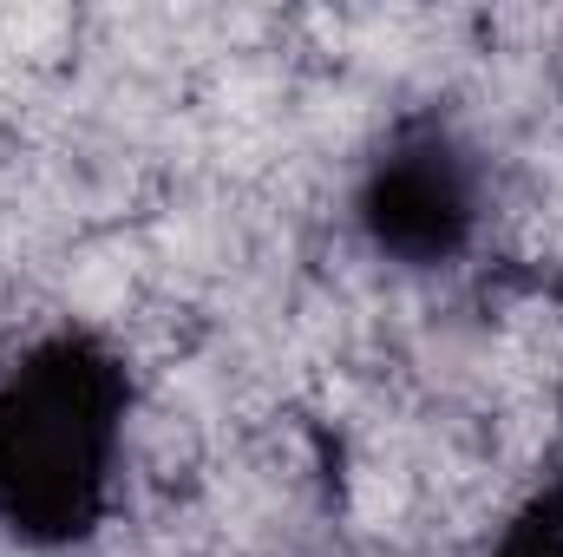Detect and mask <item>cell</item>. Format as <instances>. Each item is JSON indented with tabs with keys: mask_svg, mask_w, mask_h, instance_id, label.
<instances>
[{
	"mask_svg": "<svg viewBox=\"0 0 563 557\" xmlns=\"http://www.w3.org/2000/svg\"><path fill=\"white\" fill-rule=\"evenodd\" d=\"M361 217L374 230L380 250H394L400 263H445L465 250L472 217H478V190H472V164L445 132H407L380 151L367 190H361Z\"/></svg>",
	"mask_w": 563,
	"mask_h": 557,
	"instance_id": "obj_2",
	"label": "cell"
},
{
	"mask_svg": "<svg viewBox=\"0 0 563 557\" xmlns=\"http://www.w3.org/2000/svg\"><path fill=\"white\" fill-rule=\"evenodd\" d=\"M125 374L86 335L40 341L0 381V525L26 545L86 538L112 492Z\"/></svg>",
	"mask_w": 563,
	"mask_h": 557,
	"instance_id": "obj_1",
	"label": "cell"
},
{
	"mask_svg": "<svg viewBox=\"0 0 563 557\" xmlns=\"http://www.w3.org/2000/svg\"><path fill=\"white\" fill-rule=\"evenodd\" d=\"M492 557H563V505L558 499H538V505L498 538Z\"/></svg>",
	"mask_w": 563,
	"mask_h": 557,
	"instance_id": "obj_3",
	"label": "cell"
}]
</instances>
